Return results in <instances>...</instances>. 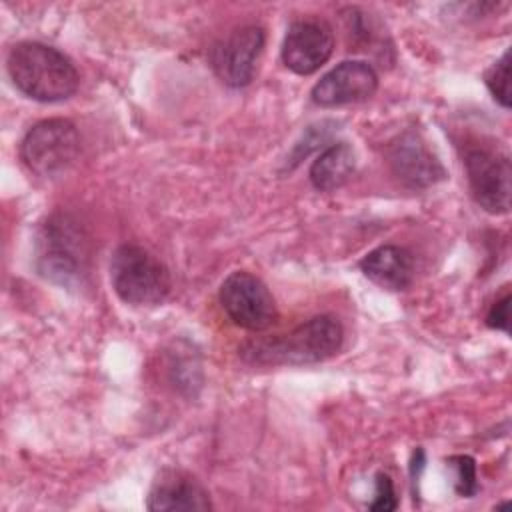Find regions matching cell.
I'll return each mask as SVG.
<instances>
[{"label":"cell","mask_w":512,"mask_h":512,"mask_svg":"<svg viewBox=\"0 0 512 512\" xmlns=\"http://www.w3.org/2000/svg\"><path fill=\"white\" fill-rule=\"evenodd\" d=\"M344 340V330L334 316H314L294 330L250 340L242 346L240 356L252 364H316L334 356Z\"/></svg>","instance_id":"cell-1"},{"label":"cell","mask_w":512,"mask_h":512,"mask_svg":"<svg viewBox=\"0 0 512 512\" xmlns=\"http://www.w3.org/2000/svg\"><path fill=\"white\" fill-rule=\"evenodd\" d=\"M486 324L494 330H504V332L510 330V294L508 292L490 306L486 314Z\"/></svg>","instance_id":"cell-18"},{"label":"cell","mask_w":512,"mask_h":512,"mask_svg":"<svg viewBox=\"0 0 512 512\" xmlns=\"http://www.w3.org/2000/svg\"><path fill=\"white\" fill-rule=\"evenodd\" d=\"M264 38V28L256 24L240 26L222 38L212 50V66L218 78L232 88L246 86L254 76Z\"/></svg>","instance_id":"cell-8"},{"label":"cell","mask_w":512,"mask_h":512,"mask_svg":"<svg viewBox=\"0 0 512 512\" xmlns=\"http://www.w3.org/2000/svg\"><path fill=\"white\" fill-rule=\"evenodd\" d=\"M378 88L376 70L364 60H344L326 72L312 88V102L336 108L370 98Z\"/></svg>","instance_id":"cell-10"},{"label":"cell","mask_w":512,"mask_h":512,"mask_svg":"<svg viewBox=\"0 0 512 512\" xmlns=\"http://www.w3.org/2000/svg\"><path fill=\"white\" fill-rule=\"evenodd\" d=\"M218 298L228 318L244 330L262 332L278 318V308L268 286L250 272L238 270L226 276Z\"/></svg>","instance_id":"cell-6"},{"label":"cell","mask_w":512,"mask_h":512,"mask_svg":"<svg viewBox=\"0 0 512 512\" xmlns=\"http://www.w3.org/2000/svg\"><path fill=\"white\" fill-rule=\"evenodd\" d=\"M80 154V134L70 120L48 118L34 124L20 144V158L30 172L56 178L72 168Z\"/></svg>","instance_id":"cell-5"},{"label":"cell","mask_w":512,"mask_h":512,"mask_svg":"<svg viewBox=\"0 0 512 512\" xmlns=\"http://www.w3.org/2000/svg\"><path fill=\"white\" fill-rule=\"evenodd\" d=\"M90 238L70 214H52L36 240L38 272L60 286H78L88 274Z\"/></svg>","instance_id":"cell-3"},{"label":"cell","mask_w":512,"mask_h":512,"mask_svg":"<svg viewBox=\"0 0 512 512\" xmlns=\"http://www.w3.org/2000/svg\"><path fill=\"white\" fill-rule=\"evenodd\" d=\"M396 506H398V500H396V492L390 476L382 472L376 474V496L368 508L378 512H390V510H396Z\"/></svg>","instance_id":"cell-17"},{"label":"cell","mask_w":512,"mask_h":512,"mask_svg":"<svg viewBox=\"0 0 512 512\" xmlns=\"http://www.w3.org/2000/svg\"><path fill=\"white\" fill-rule=\"evenodd\" d=\"M146 508L154 512L210 510L212 502L204 486L194 476L182 470L166 468L156 476Z\"/></svg>","instance_id":"cell-12"},{"label":"cell","mask_w":512,"mask_h":512,"mask_svg":"<svg viewBox=\"0 0 512 512\" xmlns=\"http://www.w3.org/2000/svg\"><path fill=\"white\" fill-rule=\"evenodd\" d=\"M486 86L498 104H502L504 108L510 106V52L508 50L486 72Z\"/></svg>","instance_id":"cell-15"},{"label":"cell","mask_w":512,"mask_h":512,"mask_svg":"<svg viewBox=\"0 0 512 512\" xmlns=\"http://www.w3.org/2000/svg\"><path fill=\"white\" fill-rule=\"evenodd\" d=\"M334 52L332 28L320 18L294 20L284 36L282 60L300 76L316 72Z\"/></svg>","instance_id":"cell-9"},{"label":"cell","mask_w":512,"mask_h":512,"mask_svg":"<svg viewBox=\"0 0 512 512\" xmlns=\"http://www.w3.org/2000/svg\"><path fill=\"white\" fill-rule=\"evenodd\" d=\"M356 168L354 148L346 142L328 146L310 166V182L316 190L332 192L348 182Z\"/></svg>","instance_id":"cell-14"},{"label":"cell","mask_w":512,"mask_h":512,"mask_svg":"<svg viewBox=\"0 0 512 512\" xmlns=\"http://www.w3.org/2000/svg\"><path fill=\"white\" fill-rule=\"evenodd\" d=\"M464 168L474 200L490 214L508 212L512 176L508 156L486 146H468Z\"/></svg>","instance_id":"cell-7"},{"label":"cell","mask_w":512,"mask_h":512,"mask_svg":"<svg viewBox=\"0 0 512 512\" xmlns=\"http://www.w3.org/2000/svg\"><path fill=\"white\" fill-rule=\"evenodd\" d=\"M450 462L458 472L456 492L460 496H474L478 492V478H476V464L470 456H452Z\"/></svg>","instance_id":"cell-16"},{"label":"cell","mask_w":512,"mask_h":512,"mask_svg":"<svg viewBox=\"0 0 512 512\" xmlns=\"http://www.w3.org/2000/svg\"><path fill=\"white\" fill-rule=\"evenodd\" d=\"M360 270L368 280L386 290H406L414 280L412 254L394 244L378 246L360 260Z\"/></svg>","instance_id":"cell-13"},{"label":"cell","mask_w":512,"mask_h":512,"mask_svg":"<svg viewBox=\"0 0 512 512\" xmlns=\"http://www.w3.org/2000/svg\"><path fill=\"white\" fill-rule=\"evenodd\" d=\"M388 162L396 178L410 188H428L446 174L438 158L414 130H406L390 144Z\"/></svg>","instance_id":"cell-11"},{"label":"cell","mask_w":512,"mask_h":512,"mask_svg":"<svg viewBox=\"0 0 512 512\" xmlns=\"http://www.w3.org/2000/svg\"><path fill=\"white\" fill-rule=\"evenodd\" d=\"M110 282L118 298L132 306H156L170 292L168 268L136 244H122L114 250Z\"/></svg>","instance_id":"cell-4"},{"label":"cell","mask_w":512,"mask_h":512,"mask_svg":"<svg viewBox=\"0 0 512 512\" xmlns=\"http://www.w3.org/2000/svg\"><path fill=\"white\" fill-rule=\"evenodd\" d=\"M6 66L14 86L38 102L66 100L80 82L72 60L42 42L28 40L12 46Z\"/></svg>","instance_id":"cell-2"}]
</instances>
